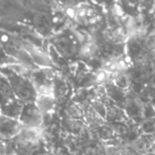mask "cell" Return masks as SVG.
Returning <instances> with one entry per match:
<instances>
[{
    "instance_id": "6da1fadb",
    "label": "cell",
    "mask_w": 155,
    "mask_h": 155,
    "mask_svg": "<svg viewBox=\"0 0 155 155\" xmlns=\"http://www.w3.org/2000/svg\"><path fill=\"white\" fill-rule=\"evenodd\" d=\"M44 128L22 127L14 138L6 140V153L17 155H36L44 142Z\"/></svg>"
},
{
    "instance_id": "7a4b0ae2",
    "label": "cell",
    "mask_w": 155,
    "mask_h": 155,
    "mask_svg": "<svg viewBox=\"0 0 155 155\" xmlns=\"http://www.w3.org/2000/svg\"><path fill=\"white\" fill-rule=\"evenodd\" d=\"M0 72L7 78L17 99L23 103L35 102L37 91L28 77L16 70L11 65L0 66Z\"/></svg>"
},
{
    "instance_id": "3957f363",
    "label": "cell",
    "mask_w": 155,
    "mask_h": 155,
    "mask_svg": "<svg viewBox=\"0 0 155 155\" xmlns=\"http://www.w3.org/2000/svg\"><path fill=\"white\" fill-rule=\"evenodd\" d=\"M0 43L5 52L19 64L31 69L38 68L23 46V38L0 29Z\"/></svg>"
},
{
    "instance_id": "277c9868",
    "label": "cell",
    "mask_w": 155,
    "mask_h": 155,
    "mask_svg": "<svg viewBox=\"0 0 155 155\" xmlns=\"http://www.w3.org/2000/svg\"><path fill=\"white\" fill-rule=\"evenodd\" d=\"M50 44L63 58L71 59L78 58L80 47L84 40H81L79 35L71 29H63L50 37Z\"/></svg>"
},
{
    "instance_id": "5b68a950",
    "label": "cell",
    "mask_w": 155,
    "mask_h": 155,
    "mask_svg": "<svg viewBox=\"0 0 155 155\" xmlns=\"http://www.w3.org/2000/svg\"><path fill=\"white\" fill-rule=\"evenodd\" d=\"M18 120L24 127L39 128L43 127L44 114L35 102L24 103Z\"/></svg>"
},
{
    "instance_id": "8992f818",
    "label": "cell",
    "mask_w": 155,
    "mask_h": 155,
    "mask_svg": "<svg viewBox=\"0 0 155 155\" xmlns=\"http://www.w3.org/2000/svg\"><path fill=\"white\" fill-rule=\"evenodd\" d=\"M18 120L7 117L0 113V139L4 141L14 138L22 129Z\"/></svg>"
},
{
    "instance_id": "52a82bcc",
    "label": "cell",
    "mask_w": 155,
    "mask_h": 155,
    "mask_svg": "<svg viewBox=\"0 0 155 155\" xmlns=\"http://www.w3.org/2000/svg\"><path fill=\"white\" fill-rule=\"evenodd\" d=\"M16 96L7 78L0 72V109L16 100Z\"/></svg>"
},
{
    "instance_id": "ba28073f",
    "label": "cell",
    "mask_w": 155,
    "mask_h": 155,
    "mask_svg": "<svg viewBox=\"0 0 155 155\" xmlns=\"http://www.w3.org/2000/svg\"><path fill=\"white\" fill-rule=\"evenodd\" d=\"M35 103L43 114H49L54 111L57 101L54 94H37Z\"/></svg>"
},
{
    "instance_id": "9c48e42d",
    "label": "cell",
    "mask_w": 155,
    "mask_h": 155,
    "mask_svg": "<svg viewBox=\"0 0 155 155\" xmlns=\"http://www.w3.org/2000/svg\"><path fill=\"white\" fill-rule=\"evenodd\" d=\"M23 106H24V103L18 99H16L13 101L9 102L8 104L5 105L3 108L0 109V113L7 117L18 120L21 114Z\"/></svg>"
},
{
    "instance_id": "30bf717a",
    "label": "cell",
    "mask_w": 155,
    "mask_h": 155,
    "mask_svg": "<svg viewBox=\"0 0 155 155\" xmlns=\"http://www.w3.org/2000/svg\"><path fill=\"white\" fill-rule=\"evenodd\" d=\"M18 63L12 58H10L4 50L1 43H0V66H8V65H12V64H17Z\"/></svg>"
},
{
    "instance_id": "8fae6325",
    "label": "cell",
    "mask_w": 155,
    "mask_h": 155,
    "mask_svg": "<svg viewBox=\"0 0 155 155\" xmlns=\"http://www.w3.org/2000/svg\"><path fill=\"white\" fill-rule=\"evenodd\" d=\"M6 144L3 140L0 139V155H6Z\"/></svg>"
},
{
    "instance_id": "7c38bea8",
    "label": "cell",
    "mask_w": 155,
    "mask_h": 155,
    "mask_svg": "<svg viewBox=\"0 0 155 155\" xmlns=\"http://www.w3.org/2000/svg\"><path fill=\"white\" fill-rule=\"evenodd\" d=\"M6 155H17L15 153H6Z\"/></svg>"
}]
</instances>
